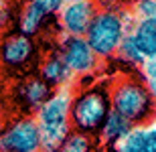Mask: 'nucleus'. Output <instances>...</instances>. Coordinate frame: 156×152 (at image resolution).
I'll return each mask as SVG.
<instances>
[{"label": "nucleus", "mask_w": 156, "mask_h": 152, "mask_svg": "<svg viewBox=\"0 0 156 152\" xmlns=\"http://www.w3.org/2000/svg\"><path fill=\"white\" fill-rule=\"evenodd\" d=\"M136 16L124 2H98V14L85 33V41L101 63L116 57L122 41L130 35Z\"/></svg>", "instance_id": "nucleus-1"}, {"label": "nucleus", "mask_w": 156, "mask_h": 152, "mask_svg": "<svg viewBox=\"0 0 156 152\" xmlns=\"http://www.w3.org/2000/svg\"><path fill=\"white\" fill-rule=\"evenodd\" d=\"M110 114H112L110 81L85 79L83 85L73 89L71 111H69V122L73 130L98 136Z\"/></svg>", "instance_id": "nucleus-2"}, {"label": "nucleus", "mask_w": 156, "mask_h": 152, "mask_svg": "<svg viewBox=\"0 0 156 152\" xmlns=\"http://www.w3.org/2000/svg\"><path fill=\"white\" fill-rule=\"evenodd\" d=\"M112 110L126 118L134 128H148L156 124V105L140 75H120L110 81Z\"/></svg>", "instance_id": "nucleus-3"}, {"label": "nucleus", "mask_w": 156, "mask_h": 152, "mask_svg": "<svg viewBox=\"0 0 156 152\" xmlns=\"http://www.w3.org/2000/svg\"><path fill=\"white\" fill-rule=\"evenodd\" d=\"M41 59H43V51L33 37L16 29L0 37V65L6 71L18 73L20 77L33 75L39 71Z\"/></svg>", "instance_id": "nucleus-4"}, {"label": "nucleus", "mask_w": 156, "mask_h": 152, "mask_svg": "<svg viewBox=\"0 0 156 152\" xmlns=\"http://www.w3.org/2000/svg\"><path fill=\"white\" fill-rule=\"evenodd\" d=\"M57 51L63 57L65 65L69 67V71L73 73L75 79H87V77L93 79L104 67V63L98 59V55L89 47V43L85 41V37L63 35Z\"/></svg>", "instance_id": "nucleus-5"}, {"label": "nucleus", "mask_w": 156, "mask_h": 152, "mask_svg": "<svg viewBox=\"0 0 156 152\" xmlns=\"http://www.w3.org/2000/svg\"><path fill=\"white\" fill-rule=\"evenodd\" d=\"M0 152H41V134L35 118H12L0 134Z\"/></svg>", "instance_id": "nucleus-6"}, {"label": "nucleus", "mask_w": 156, "mask_h": 152, "mask_svg": "<svg viewBox=\"0 0 156 152\" xmlns=\"http://www.w3.org/2000/svg\"><path fill=\"white\" fill-rule=\"evenodd\" d=\"M55 94V89L39 75H24L18 77V81L12 87V101L16 105L18 116H33L47 104V100Z\"/></svg>", "instance_id": "nucleus-7"}, {"label": "nucleus", "mask_w": 156, "mask_h": 152, "mask_svg": "<svg viewBox=\"0 0 156 152\" xmlns=\"http://www.w3.org/2000/svg\"><path fill=\"white\" fill-rule=\"evenodd\" d=\"M61 6H63V0H29V2H20L16 30L37 39L45 30L47 24L57 18Z\"/></svg>", "instance_id": "nucleus-8"}, {"label": "nucleus", "mask_w": 156, "mask_h": 152, "mask_svg": "<svg viewBox=\"0 0 156 152\" xmlns=\"http://www.w3.org/2000/svg\"><path fill=\"white\" fill-rule=\"evenodd\" d=\"M98 14V2L93 0H67L59 10V24L67 37H85L91 20Z\"/></svg>", "instance_id": "nucleus-9"}, {"label": "nucleus", "mask_w": 156, "mask_h": 152, "mask_svg": "<svg viewBox=\"0 0 156 152\" xmlns=\"http://www.w3.org/2000/svg\"><path fill=\"white\" fill-rule=\"evenodd\" d=\"M37 73L55 91H59V89H71V83L75 79L73 73L69 71V67L65 65L63 57L59 55V51H51V53H47V55H43Z\"/></svg>", "instance_id": "nucleus-10"}, {"label": "nucleus", "mask_w": 156, "mask_h": 152, "mask_svg": "<svg viewBox=\"0 0 156 152\" xmlns=\"http://www.w3.org/2000/svg\"><path fill=\"white\" fill-rule=\"evenodd\" d=\"M71 95L73 89H59L47 100V104L35 114V120L39 126L45 124H71L69 111H71Z\"/></svg>", "instance_id": "nucleus-11"}, {"label": "nucleus", "mask_w": 156, "mask_h": 152, "mask_svg": "<svg viewBox=\"0 0 156 152\" xmlns=\"http://www.w3.org/2000/svg\"><path fill=\"white\" fill-rule=\"evenodd\" d=\"M134 130L136 128L128 122L126 118H122L120 114H116V111L112 110V114L108 116V120H105L101 132L98 134V138H99V142H101V146L116 148L132 134Z\"/></svg>", "instance_id": "nucleus-12"}, {"label": "nucleus", "mask_w": 156, "mask_h": 152, "mask_svg": "<svg viewBox=\"0 0 156 152\" xmlns=\"http://www.w3.org/2000/svg\"><path fill=\"white\" fill-rule=\"evenodd\" d=\"M130 35L138 45L146 61L156 59V18H138L134 23Z\"/></svg>", "instance_id": "nucleus-13"}, {"label": "nucleus", "mask_w": 156, "mask_h": 152, "mask_svg": "<svg viewBox=\"0 0 156 152\" xmlns=\"http://www.w3.org/2000/svg\"><path fill=\"white\" fill-rule=\"evenodd\" d=\"M71 124H45L39 126L41 134V152H57L65 138L71 134Z\"/></svg>", "instance_id": "nucleus-14"}, {"label": "nucleus", "mask_w": 156, "mask_h": 152, "mask_svg": "<svg viewBox=\"0 0 156 152\" xmlns=\"http://www.w3.org/2000/svg\"><path fill=\"white\" fill-rule=\"evenodd\" d=\"M99 146H101V142L98 136L71 130V134L65 138V142L61 144L57 152H98Z\"/></svg>", "instance_id": "nucleus-15"}, {"label": "nucleus", "mask_w": 156, "mask_h": 152, "mask_svg": "<svg viewBox=\"0 0 156 152\" xmlns=\"http://www.w3.org/2000/svg\"><path fill=\"white\" fill-rule=\"evenodd\" d=\"M18 12H20V2H4V0H0V33L2 35L16 29Z\"/></svg>", "instance_id": "nucleus-16"}, {"label": "nucleus", "mask_w": 156, "mask_h": 152, "mask_svg": "<svg viewBox=\"0 0 156 152\" xmlns=\"http://www.w3.org/2000/svg\"><path fill=\"white\" fill-rule=\"evenodd\" d=\"M116 152H146L144 148V134L142 130L136 128L120 146H116Z\"/></svg>", "instance_id": "nucleus-17"}, {"label": "nucleus", "mask_w": 156, "mask_h": 152, "mask_svg": "<svg viewBox=\"0 0 156 152\" xmlns=\"http://www.w3.org/2000/svg\"><path fill=\"white\" fill-rule=\"evenodd\" d=\"M142 79H144L146 89H148V94H150L152 101L156 105V59L144 63V67H142Z\"/></svg>", "instance_id": "nucleus-18"}, {"label": "nucleus", "mask_w": 156, "mask_h": 152, "mask_svg": "<svg viewBox=\"0 0 156 152\" xmlns=\"http://www.w3.org/2000/svg\"><path fill=\"white\" fill-rule=\"evenodd\" d=\"M132 12L138 18H156V0H138L132 2Z\"/></svg>", "instance_id": "nucleus-19"}, {"label": "nucleus", "mask_w": 156, "mask_h": 152, "mask_svg": "<svg viewBox=\"0 0 156 152\" xmlns=\"http://www.w3.org/2000/svg\"><path fill=\"white\" fill-rule=\"evenodd\" d=\"M142 134H144L146 152H156V124H152L148 128H142Z\"/></svg>", "instance_id": "nucleus-20"}, {"label": "nucleus", "mask_w": 156, "mask_h": 152, "mask_svg": "<svg viewBox=\"0 0 156 152\" xmlns=\"http://www.w3.org/2000/svg\"><path fill=\"white\" fill-rule=\"evenodd\" d=\"M98 152H116V148H110V146H99Z\"/></svg>", "instance_id": "nucleus-21"}]
</instances>
